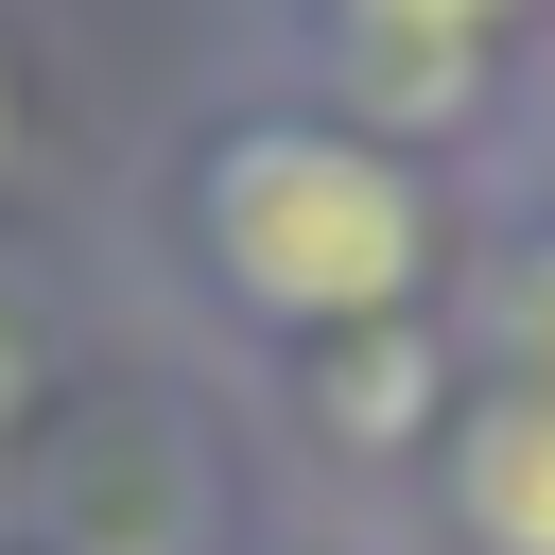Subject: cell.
Masks as SVG:
<instances>
[{
	"label": "cell",
	"instance_id": "7a4b0ae2",
	"mask_svg": "<svg viewBox=\"0 0 555 555\" xmlns=\"http://www.w3.org/2000/svg\"><path fill=\"white\" fill-rule=\"evenodd\" d=\"M451 520L486 555H555V382H486L451 416Z\"/></svg>",
	"mask_w": 555,
	"mask_h": 555
},
{
	"label": "cell",
	"instance_id": "6da1fadb",
	"mask_svg": "<svg viewBox=\"0 0 555 555\" xmlns=\"http://www.w3.org/2000/svg\"><path fill=\"white\" fill-rule=\"evenodd\" d=\"M191 225H208L225 295L278 312V330H399L416 278H434V191L347 121H243L208 156Z\"/></svg>",
	"mask_w": 555,
	"mask_h": 555
},
{
	"label": "cell",
	"instance_id": "5b68a950",
	"mask_svg": "<svg viewBox=\"0 0 555 555\" xmlns=\"http://www.w3.org/2000/svg\"><path fill=\"white\" fill-rule=\"evenodd\" d=\"M0 121H17V104H0Z\"/></svg>",
	"mask_w": 555,
	"mask_h": 555
},
{
	"label": "cell",
	"instance_id": "3957f363",
	"mask_svg": "<svg viewBox=\"0 0 555 555\" xmlns=\"http://www.w3.org/2000/svg\"><path fill=\"white\" fill-rule=\"evenodd\" d=\"M503 17H520V0H330V35L364 52V87H382V104H434Z\"/></svg>",
	"mask_w": 555,
	"mask_h": 555
},
{
	"label": "cell",
	"instance_id": "277c9868",
	"mask_svg": "<svg viewBox=\"0 0 555 555\" xmlns=\"http://www.w3.org/2000/svg\"><path fill=\"white\" fill-rule=\"evenodd\" d=\"M434 382H451V347L399 312V330H364V364L330 347V434H347V451H399V434L434 416Z\"/></svg>",
	"mask_w": 555,
	"mask_h": 555
}]
</instances>
